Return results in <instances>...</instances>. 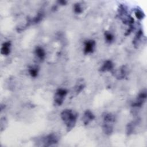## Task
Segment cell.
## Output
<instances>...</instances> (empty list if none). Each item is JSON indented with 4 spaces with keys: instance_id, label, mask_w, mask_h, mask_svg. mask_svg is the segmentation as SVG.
Segmentation results:
<instances>
[{
    "instance_id": "cell-1",
    "label": "cell",
    "mask_w": 147,
    "mask_h": 147,
    "mask_svg": "<svg viewBox=\"0 0 147 147\" xmlns=\"http://www.w3.org/2000/svg\"><path fill=\"white\" fill-rule=\"evenodd\" d=\"M60 117L66 126L67 131L69 132L74 129L76 125L78 114L72 110L65 109L61 111Z\"/></svg>"
},
{
    "instance_id": "cell-2",
    "label": "cell",
    "mask_w": 147,
    "mask_h": 147,
    "mask_svg": "<svg viewBox=\"0 0 147 147\" xmlns=\"http://www.w3.org/2000/svg\"><path fill=\"white\" fill-rule=\"evenodd\" d=\"M115 122V117L111 113H105L103 115V131L107 135L110 136L112 134Z\"/></svg>"
},
{
    "instance_id": "cell-3",
    "label": "cell",
    "mask_w": 147,
    "mask_h": 147,
    "mask_svg": "<svg viewBox=\"0 0 147 147\" xmlns=\"http://www.w3.org/2000/svg\"><path fill=\"white\" fill-rule=\"evenodd\" d=\"M68 91L66 89L60 88H58L54 95L53 98V101L55 105L59 106H61L63 103L64 102V100L67 95Z\"/></svg>"
},
{
    "instance_id": "cell-4",
    "label": "cell",
    "mask_w": 147,
    "mask_h": 147,
    "mask_svg": "<svg viewBox=\"0 0 147 147\" xmlns=\"http://www.w3.org/2000/svg\"><path fill=\"white\" fill-rule=\"evenodd\" d=\"M59 140V136L54 133L48 134L42 139L43 146H50L53 145H55L58 143Z\"/></svg>"
},
{
    "instance_id": "cell-5",
    "label": "cell",
    "mask_w": 147,
    "mask_h": 147,
    "mask_svg": "<svg viewBox=\"0 0 147 147\" xmlns=\"http://www.w3.org/2000/svg\"><path fill=\"white\" fill-rule=\"evenodd\" d=\"M146 96H147V94H146V90H142L138 95L136 100L132 103L131 106L133 107H136V108L141 107L144 105V103L145 102L146 99Z\"/></svg>"
},
{
    "instance_id": "cell-6",
    "label": "cell",
    "mask_w": 147,
    "mask_h": 147,
    "mask_svg": "<svg viewBox=\"0 0 147 147\" xmlns=\"http://www.w3.org/2000/svg\"><path fill=\"white\" fill-rule=\"evenodd\" d=\"M96 42L94 40H88L84 42V53L87 55L94 52Z\"/></svg>"
},
{
    "instance_id": "cell-7",
    "label": "cell",
    "mask_w": 147,
    "mask_h": 147,
    "mask_svg": "<svg viewBox=\"0 0 147 147\" xmlns=\"http://www.w3.org/2000/svg\"><path fill=\"white\" fill-rule=\"evenodd\" d=\"M95 119V115L90 110H87L84 113L83 116L82 117V121L84 125H88L91 121Z\"/></svg>"
},
{
    "instance_id": "cell-8",
    "label": "cell",
    "mask_w": 147,
    "mask_h": 147,
    "mask_svg": "<svg viewBox=\"0 0 147 147\" xmlns=\"http://www.w3.org/2000/svg\"><path fill=\"white\" fill-rule=\"evenodd\" d=\"M114 76L117 79H123L127 75V68L126 65H122L113 72Z\"/></svg>"
},
{
    "instance_id": "cell-9",
    "label": "cell",
    "mask_w": 147,
    "mask_h": 147,
    "mask_svg": "<svg viewBox=\"0 0 147 147\" xmlns=\"http://www.w3.org/2000/svg\"><path fill=\"white\" fill-rule=\"evenodd\" d=\"M114 68V64L112 62L111 60H107L105 61L102 67L100 68L99 71L102 72H109L111 71Z\"/></svg>"
},
{
    "instance_id": "cell-10",
    "label": "cell",
    "mask_w": 147,
    "mask_h": 147,
    "mask_svg": "<svg viewBox=\"0 0 147 147\" xmlns=\"http://www.w3.org/2000/svg\"><path fill=\"white\" fill-rule=\"evenodd\" d=\"M11 50V42L10 41H7L4 42L1 47V53L2 55L5 56H7L10 54Z\"/></svg>"
},
{
    "instance_id": "cell-11",
    "label": "cell",
    "mask_w": 147,
    "mask_h": 147,
    "mask_svg": "<svg viewBox=\"0 0 147 147\" xmlns=\"http://www.w3.org/2000/svg\"><path fill=\"white\" fill-rule=\"evenodd\" d=\"M142 34H143V32L142 29H140L137 31L136 34L135 35V37L133 40V44L134 45L135 48H137V47L138 46L139 42L142 36Z\"/></svg>"
},
{
    "instance_id": "cell-12",
    "label": "cell",
    "mask_w": 147,
    "mask_h": 147,
    "mask_svg": "<svg viewBox=\"0 0 147 147\" xmlns=\"http://www.w3.org/2000/svg\"><path fill=\"white\" fill-rule=\"evenodd\" d=\"M35 55L40 60H43L45 56V52L42 47H37L35 49Z\"/></svg>"
},
{
    "instance_id": "cell-13",
    "label": "cell",
    "mask_w": 147,
    "mask_h": 147,
    "mask_svg": "<svg viewBox=\"0 0 147 147\" xmlns=\"http://www.w3.org/2000/svg\"><path fill=\"white\" fill-rule=\"evenodd\" d=\"M137 121H132L131 122L127 124V126H126V134L128 136H130V134H133V131L134 130V128L136 126V125L137 124Z\"/></svg>"
},
{
    "instance_id": "cell-14",
    "label": "cell",
    "mask_w": 147,
    "mask_h": 147,
    "mask_svg": "<svg viewBox=\"0 0 147 147\" xmlns=\"http://www.w3.org/2000/svg\"><path fill=\"white\" fill-rule=\"evenodd\" d=\"M85 87V84L83 82V81L78 82L77 84L75 86V92L76 95L79 94Z\"/></svg>"
},
{
    "instance_id": "cell-15",
    "label": "cell",
    "mask_w": 147,
    "mask_h": 147,
    "mask_svg": "<svg viewBox=\"0 0 147 147\" xmlns=\"http://www.w3.org/2000/svg\"><path fill=\"white\" fill-rule=\"evenodd\" d=\"M29 73L30 75L33 78L37 76L38 74V68L37 67H30L29 68Z\"/></svg>"
},
{
    "instance_id": "cell-16",
    "label": "cell",
    "mask_w": 147,
    "mask_h": 147,
    "mask_svg": "<svg viewBox=\"0 0 147 147\" xmlns=\"http://www.w3.org/2000/svg\"><path fill=\"white\" fill-rule=\"evenodd\" d=\"M134 14L136 17V18L138 20H142L145 17V14L144 13L138 8H136L134 10Z\"/></svg>"
},
{
    "instance_id": "cell-17",
    "label": "cell",
    "mask_w": 147,
    "mask_h": 147,
    "mask_svg": "<svg viewBox=\"0 0 147 147\" xmlns=\"http://www.w3.org/2000/svg\"><path fill=\"white\" fill-rule=\"evenodd\" d=\"M74 12L76 14H80L83 12V7L82 4L79 2L76 3L74 5Z\"/></svg>"
},
{
    "instance_id": "cell-18",
    "label": "cell",
    "mask_w": 147,
    "mask_h": 147,
    "mask_svg": "<svg viewBox=\"0 0 147 147\" xmlns=\"http://www.w3.org/2000/svg\"><path fill=\"white\" fill-rule=\"evenodd\" d=\"M104 36H105V40L107 42L111 43L114 40V36L110 32H108V31L105 32Z\"/></svg>"
},
{
    "instance_id": "cell-19",
    "label": "cell",
    "mask_w": 147,
    "mask_h": 147,
    "mask_svg": "<svg viewBox=\"0 0 147 147\" xmlns=\"http://www.w3.org/2000/svg\"><path fill=\"white\" fill-rule=\"evenodd\" d=\"M42 17H43V13L42 12H40L37 13V14L33 18L32 20H31V22L37 24L42 20Z\"/></svg>"
},
{
    "instance_id": "cell-20",
    "label": "cell",
    "mask_w": 147,
    "mask_h": 147,
    "mask_svg": "<svg viewBox=\"0 0 147 147\" xmlns=\"http://www.w3.org/2000/svg\"><path fill=\"white\" fill-rule=\"evenodd\" d=\"M58 2L62 5H64L67 3V1H58Z\"/></svg>"
}]
</instances>
